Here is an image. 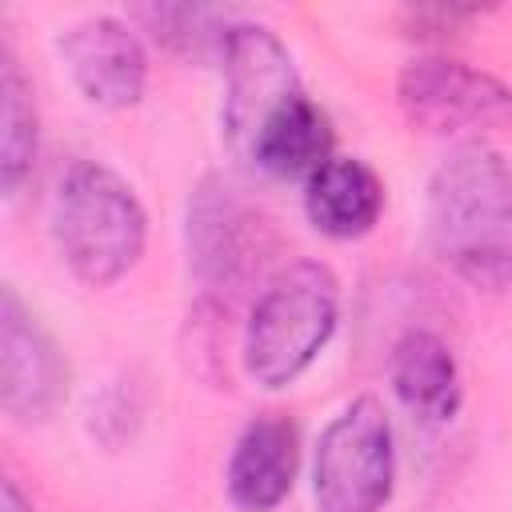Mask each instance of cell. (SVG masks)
<instances>
[{
    "label": "cell",
    "mask_w": 512,
    "mask_h": 512,
    "mask_svg": "<svg viewBox=\"0 0 512 512\" xmlns=\"http://www.w3.org/2000/svg\"><path fill=\"white\" fill-rule=\"evenodd\" d=\"M424 228L460 280L512 288V160L484 140H460L428 176Z\"/></svg>",
    "instance_id": "cell-1"
},
{
    "label": "cell",
    "mask_w": 512,
    "mask_h": 512,
    "mask_svg": "<svg viewBox=\"0 0 512 512\" xmlns=\"http://www.w3.org/2000/svg\"><path fill=\"white\" fill-rule=\"evenodd\" d=\"M52 232L68 268L84 284H116L148 244V212L136 188L100 160H76L52 196Z\"/></svg>",
    "instance_id": "cell-2"
},
{
    "label": "cell",
    "mask_w": 512,
    "mask_h": 512,
    "mask_svg": "<svg viewBox=\"0 0 512 512\" xmlns=\"http://www.w3.org/2000/svg\"><path fill=\"white\" fill-rule=\"evenodd\" d=\"M340 320V284L328 264L296 260L280 268L256 296L244 324V368L264 388L304 376Z\"/></svg>",
    "instance_id": "cell-3"
},
{
    "label": "cell",
    "mask_w": 512,
    "mask_h": 512,
    "mask_svg": "<svg viewBox=\"0 0 512 512\" xmlns=\"http://www.w3.org/2000/svg\"><path fill=\"white\" fill-rule=\"evenodd\" d=\"M396 484L392 420L376 396L348 400L320 432L312 460L316 512H380Z\"/></svg>",
    "instance_id": "cell-4"
},
{
    "label": "cell",
    "mask_w": 512,
    "mask_h": 512,
    "mask_svg": "<svg viewBox=\"0 0 512 512\" xmlns=\"http://www.w3.org/2000/svg\"><path fill=\"white\" fill-rule=\"evenodd\" d=\"M396 104L412 128L432 136H472L512 128V88L452 56H416L396 76Z\"/></svg>",
    "instance_id": "cell-5"
},
{
    "label": "cell",
    "mask_w": 512,
    "mask_h": 512,
    "mask_svg": "<svg viewBox=\"0 0 512 512\" xmlns=\"http://www.w3.org/2000/svg\"><path fill=\"white\" fill-rule=\"evenodd\" d=\"M224 136L240 164H248L264 124L304 92L292 52L264 24H236L224 48Z\"/></svg>",
    "instance_id": "cell-6"
},
{
    "label": "cell",
    "mask_w": 512,
    "mask_h": 512,
    "mask_svg": "<svg viewBox=\"0 0 512 512\" xmlns=\"http://www.w3.org/2000/svg\"><path fill=\"white\" fill-rule=\"evenodd\" d=\"M68 396V360L12 284L0 292V408L16 424L48 420Z\"/></svg>",
    "instance_id": "cell-7"
},
{
    "label": "cell",
    "mask_w": 512,
    "mask_h": 512,
    "mask_svg": "<svg viewBox=\"0 0 512 512\" xmlns=\"http://www.w3.org/2000/svg\"><path fill=\"white\" fill-rule=\"evenodd\" d=\"M256 216L224 176H204L188 200V264L204 296L236 292L252 268Z\"/></svg>",
    "instance_id": "cell-8"
},
{
    "label": "cell",
    "mask_w": 512,
    "mask_h": 512,
    "mask_svg": "<svg viewBox=\"0 0 512 512\" xmlns=\"http://www.w3.org/2000/svg\"><path fill=\"white\" fill-rule=\"evenodd\" d=\"M60 56L88 104L120 112L140 104L148 84V52L116 16H88L60 36Z\"/></svg>",
    "instance_id": "cell-9"
},
{
    "label": "cell",
    "mask_w": 512,
    "mask_h": 512,
    "mask_svg": "<svg viewBox=\"0 0 512 512\" xmlns=\"http://www.w3.org/2000/svg\"><path fill=\"white\" fill-rule=\"evenodd\" d=\"M300 436L288 416H256L232 444L228 456V496L244 512H272L296 484Z\"/></svg>",
    "instance_id": "cell-10"
},
{
    "label": "cell",
    "mask_w": 512,
    "mask_h": 512,
    "mask_svg": "<svg viewBox=\"0 0 512 512\" xmlns=\"http://www.w3.org/2000/svg\"><path fill=\"white\" fill-rule=\"evenodd\" d=\"M388 380L396 400L424 424H444L460 408V364L444 336L428 328H408L388 356Z\"/></svg>",
    "instance_id": "cell-11"
},
{
    "label": "cell",
    "mask_w": 512,
    "mask_h": 512,
    "mask_svg": "<svg viewBox=\"0 0 512 512\" xmlns=\"http://www.w3.org/2000/svg\"><path fill=\"white\" fill-rule=\"evenodd\" d=\"M304 212L316 232L332 240H356L376 228L384 212V184L364 160L332 156L304 184Z\"/></svg>",
    "instance_id": "cell-12"
},
{
    "label": "cell",
    "mask_w": 512,
    "mask_h": 512,
    "mask_svg": "<svg viewBox=\"0 0 512 512\" xmlns=\"http://www.w3.org/2000/svg\"><path fill=\"white\" fill-rule=\"evenodd\" d=\"M332 120L328 112L300 92L296 100H288L256 136L248 168H260L276 180H312L328 160H332Z\"/></svg>",
    "instance_id": "cell-13"
},
{
    "label": "cell",
    "mask_w": 512,
    "mask_h": 512,
    "mask_svg": "<svg viewBox=\"0 0 512 512\" xmlns=\"http://www.w3.org/2000/svg\"><path fill=\"white\" fill-rule=\"evenodd\" d=\"M36 148H40L36 92H32V80L24 76L20 60L12 56V48H4V64H0V184L8 196H16L24 188V180L32 176Z\"/></svg>",
    "instance_id": "cell-14"
},
{
    "label": "cell",
    "mask_w": 512,
    "mask_h": 512,
    "mask_svg": "<svg viewBox=\"0 0 512 512\" xmlns=\"http://www.w3.org/2000/svg\"><path fill=\"white\" fill-rule=\"evenodd\" d=\"M132 20H140L156 44L188 60H224L228 36L240 24L228 20V12L220 8H196V4H152V8H136Z\"/></svg>",
    "instance_id": "cell-15"
},
{
    "label": "cell",
    "mask_w": 512,
    "mask_h": 512,
    "mask_svg": "<svg viewBox=\"0 0 512 512\" xmlns=\"http://www.w3.org/2000/svg\"><path fill=\"white\" fill-rule=\"evenodd\" d=\"M468 16H476V8H408L412 28H420L416 36H452Z\"/></svg>",
    "instance_id": "cell-16"
},
{
    "label": "cell",
    "mask_w": 512,
    "mask_h": 512,
    "mask_svg": "<svg viewBox=\"0 0 512 512\" xmlns=\"http://www.w3.org/2000/svg\"><path fill=\"white\" fill-rule=\"evenodd\" d=\"M0 512H36V504L20 492V484L12 476L0 480Z\"/></svg>",
    "instance_id": "cell-17"
}]
</instances>
